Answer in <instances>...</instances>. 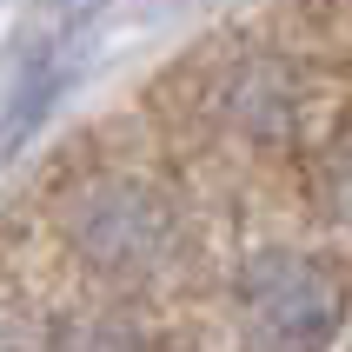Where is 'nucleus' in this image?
I'll use <instances>...</instances> for the list:
<instances>
[{
	"instance_id": "obj_2",
	"label": "nucleus",
	"mask_w": 352,
	"mask_h": 352,
	"mask_svg": "<svg viewBox=\"0 0 352 352\" xmlns=\"http://www.w3.org/2000/svg\"><path fill=\"white\" fill-rule=\"evenodd\" d=\"M166 233L173 219L146 186H100L74 219V246L100 266H153L166 253Z\"/></svg>"
},
{
	"instance_id": "obj_1",
	"label": "nucleus",
	"mask_w": 352,
	"mask_h": 352,
	"mask_svg": "<svg viewBox=\"0 0 352 352\" xmlns=\"http://www.w3.org/2000/svg\"><path fill=\"white\" fill-rule=\"evenodd\" d=\"M239 313L259 352H326L346 326V293L306 253H253L239 266Z\"/></svg>"
}]
</instances>
